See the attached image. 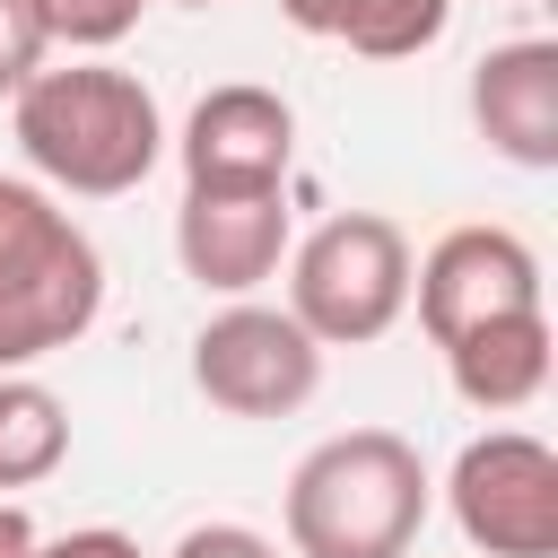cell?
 I'll return each mask as SVG.
<instances>
[{
	"instance_id": "obj_6",
	"label": "cell",
	"mask_w": 558,
	"mask_h": 558,
	"mask_svg": "<svg viewBox=\"0 0 558 558\" xmlns=\"http://www.w3.org/2000/svg\"><path fill=\"white\" fill-rule=\"evenodd\" d=\"M410 296L427 340H462L497 314H532L541 305V253L514 227H445L418 262H410Z\"/></svg>"
},
{
	"instance_id": "obj_16",
	"label": "cell",
	"mask_w": 558,
	"mask_h": 558,
	"mask_svg": "<svg viewBox=\"0 0 558 558\" xmlns=\"http://www.w3.org/2000/svg\"><path fill=\"white\" fill-rule=\"evenodd\" d=\"M44 52H52V35H44L35 0H0V96H17L44 70Z\"/></svg>"
},
{
	"instance_id": "obj_18",
	"label": "cell",
	"mask_w": 558,
	"mask_h": 558,
	"mask_svg": "<svg viewBox=\"0 0 558 558\" xmlns=\"http://www.w3.org/2000/svg\"><path fill=\"white\" fill-rule=\"evenodd\" d=\"M35 558H140V541H131V532H113V523H87V532L35 541Z\"/></svg>"
},
{
	"instance_id": "obj_9",
	"label": "cell",
	"mask_w": 558,
	"mask_h": 558,
	"mask_svg": "<svg viewBox=\"0 0 558 558\" xmlns=\"http://www.w3.org/2000/svg\"><path fill=\"white\" fill-rule=\"evenodd\" d=\"M471 122L506 166L549 174L558 166V44H541V35L488 44L471 61Z\"/></svg>"
},
{
	"instance_id": "obj_12",
	"label": "cell",
	"mask_w": 558,
	"mask_h": 558,
	"mask_svg": "<svg viewBox=\"0 0 558 558\" xmlns=\"http://www.w3.org/2000/svg\"><path fill=\"white\" fill-rule=\"evenodd\" d=\"M279 17L296 35L349 44L357 61H418L453 26V0H279Z\"/></svg>"
},
{
	"instance_id": "obj_13",
	"label": "cell",
	"mask_w": 558,
	"mask_h": 558,
	"mask_svg": "<svg viewBox=\"0 0 558 558\" xmlns=\"http://www.w3.org/2000/svg\"><path fill=\"white\" fill-rule=\"evenodd\" d=\"M70 462V410L35 375H0V488H35Z\"/></svg>"
},
{
	"instance_id": "obj_2",
	"label": "cell",
	"mask_w": 558,
	"mask_h": 558,
	"mask_svg": "<svg viewBox=\"0 0 558 558\" xmlns=\"http://www.w3.org/2000/svg\"><path fill=\"white\" fill-rule=\"evenodd\" d=\"M427 523V462L401 427H340L288 471L296 558H410Z\"/></svg>"
},
{
	"instance_id": "obj_20",
	"label": "cell",
	"mask_w": 558,
	"mask_h": 558,
	"mask_svg": "<svg viewBox=\"0 0 558 558\" xmlns=\"http://www.w3.org/2000/svg\"><path fill=\"white\" fill-rule=\"evenodd\" d=\"M183 9H218V0H183Z\"/></svg>"
},
{
	"instance_id": "obj_5",
	"label": "cell",
	"mask_w": 558,
	"mask_h": 558,
	"mask_svg": "<svg viewBox=\"0 0 558 558\" xmlns=\"http://www.w3.org/2000/svg\"><path fill=\"white\" fill-rule=\"evenodd\" d=\"M453 523L488 558H558V453L523 427H488L453 453Z\"/></svg>"
},
{
	"instance_id": "obj_19",
	"label": "cell",
	"mask_w": 558,
	"mask_h": 558,
	"mask_svg": "<svg viewBox=\"0 0 558 558\" xmlns=\"http://www.w3.org/2000/svg\"><path fill=\"white\" fill-rule=\"evenodd\" d=\"M35 541H44L35 514H26L17 497H0V558H35Z\"/></svg>"
},
{
	"instance_id": "obj_11",
	"label": "cell",
	"mask_w": 558,
	"mask_h": 558,
	"mask_svg": "<svg viewBox=\"0 0 558 558\" xmlns=\"http://www.w3.org/2000/svg\"><path fill=\"white\" fill-rule=\"evenodd\" d=\"M445 375H453V392L471 410H523V401H541V384H549V305L497 314V323L445 340Z\"/></svg>"
},
{
	"instance_id": "obj_10",
	"label": "cell",
	"mask_w": 558,
	"mask_h": 558,
	"mask_svg": "<svg viewBox=\"0 0 558 558\" xmlns=\"http://www.w3.org/2000/svg\"><path fill=\"white\" fill-rule=\"evenodd\" d=\"M96 314H105V262H96V244L78 262H61V270L9 279L0 288V375H26L35 357L70 349Z\"/></svg>"
},
{
	"instance_id": "obj_8",
	"label": "cell",
	"mask_w": 558,
	"mask_h": 558,
	"mask_svg": "<svg viewBox=\"0 0 558 558\" xmlns=\"http://www.w3.org/2000/svg\"><path fill=\"white\" fill-rule=\"evenodd\" d=\"M288 244V192H183L174 209V262L209 296H253Z\"/></svg>"
},
{
	"instance_id": "obj_14",
	"label": "cell",
	"mask_w": 558,
	"mask_h": 558,
	"mask_svg": "<svg viewBox=\"0 0 558 558\" xmlns=\"http://www.w3.org/2000/svg\"><path fill=\"white\" fill-rule=\"evenodd\" d=\"M87 253V227L44 192V183H17L0 174V288L9 279H35V270H61Z\"/></svg>"
},
{
	"instance_id": "obj_15",
	"label": "cell",
	"mask_w": 558,
	"mask_h": 558,
	"mask_svg": "<svg viewBox=\"0 0 558 558\" xmlns=\"http://www.w3.org/2000/svg\"><path fill=\"white\" fill-rule=\"evenodd\" d=\"M140 9H148V0H35L44 35L70 44V52H105V44H122V35L140 26Z\"/></svg>"
},
{
	"instance_id": "obj_4",
	"label": "cell",
	"mask_w": 558,
	"mask_h": 558,
	"mask_svg": "<svg viewBox=\"0 0 558 558\" xmlns=\"http://www.w3.org/2000/svg\"><path fill=\"white\" fill-rule=\"evenodd\" d=\"M192 384L227 418H288L323 392V349L305 340V323L288 305L235 296L227 314H209L192 331Z\"/></svg>"
},
{
	"instance_id": "obj_7",
	"label": "cell",
	"mask_w": 558,
	"mask_h": 558,
	"mask_svg": "<svg viewBox=\"0 0 558 558\" xmlns=\"http://www.w3.org/2000/svg\"><path fill=\"white\" fill-rule=\"evenodd\" d=\"M183 192H288V166H296V113L279 87H253V78H227L209 87L192 113H183Z\"/></svg>"
},
{
	"instance_id": "obj_17",
	"label": "cell",
	"mask_w": 558,
	"mask_h": 558,
	"mask_svg": "<svg viewBox=\"0 0 558 558\" xmlns=\"http://www.w3.org/2000/svg\"><path fill=\"white\" fill-rule=\"evenodd\" d=\"M166 558H279V541L253 532V523H192Z\"/></svg>"
},
{
	"instance_id": "obj_1",
	"label": "cell",
	"mask_w": 558,
	"mask_h": 558,
	"mask_svg": "<svg viewBox=\"0 0 558 558\" xmlns=\"http://www.w3.org/2000/svg\"><path fill=\"white\" fill-rule=\"evenodd\" d=\"M17 148L26 166L52 183V192H78V201H122L148 183V166L166 157V113L157 96L113 70V61H61V70H35L17 96Z\"/></svg>"
},
{
	"instance_id": "obj_3",
	"label": "cell",
	"mask_w": 558,
	"mask_h": 558,
	"mask_svg": "<svg viewBox=\"0 0 558 558\" xmlns=\"http://www.w3.org/2000/svg\"><path fill=\"white\" fill-rule=\"evenodd\" d=\"M288 314L314 349H366L410 314V235L384 209H340L288 244Z\"/></svg>"
}]
</instances>
